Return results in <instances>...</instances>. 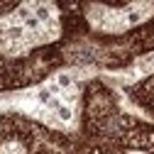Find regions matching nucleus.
Wrapping results in <instances>:
<instances>
[{"instance_id": "f257e3e1", "label": "nucleus", "mask_w": 154, "mask_h": 154, "mask_svg": "<svg viewBox=\"0 0 154 154\" xmlns=\"http://www.w3.org/2000/svg\"><path fill=\"white\" fill-rule=\"evenodd\" d=\"M152 10V5H130L127 10H108V8H91V22L105 29V32H122L132 25L142 22L147 12Z\"/></svg>"}, {"instance_id": "f03ea898", "label": "nucleus", "mask_w": 154, "mask_h": 154, "mask_svg": "<svg viewBox=\"0 0 154 154\" xmlns=\"http://www.w3.org/2000/svg\"><path fill=\"white\" fill-rule=\"evenodd\" d=\"M152 71H154V51L147 54L144 59H140L137 64H134V69L125 71V76H120V79L122 81H134V79H140V76H144V73H152Z\"/></svg>"}, {"instance_id": "7ed1b4c3", "label": "nucleus", "mask_w": 154, "mask_h": 154, "mask_svg": "<svg viewBox=\"0 0 154 154\" xmlns=\"http://www.w3.org/2000/svg\"><path fill=\"white\" fill-rule=\"evenodd\" d=\"M3 152L5 154H22V147L20 144H8V147H3Z\"/></svg>"}, {"instance_id": "20e7f679", "label": "nucleus", "mask_w": 154, "mask_h": 154, "mask_svg": "<svg viewBox=\"0 0 154 154\" xmlns=\"http://www.w3.org/2000/svg\"><path fill=\"white\" fill-rule=\"evenodd\" d=\"M132 154H140V152H132Z\"/></svg>"}]
</instances>
